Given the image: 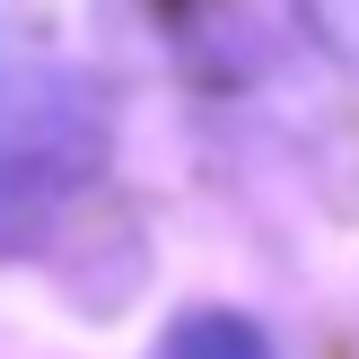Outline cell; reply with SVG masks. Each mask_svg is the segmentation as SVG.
<instances>
[{"mask_svg":"<svg viewBox=\"0 0 359 359\" xmlns=\"http://www.w3.org/2000/svg\"><path fill=\"white\" fill-rule=\"evenodd\" d=\"M105 167V105L79 70H0V255L35 245Z\"/></svg>","mask_w":359,"mask_h":359,"instance_id":"1","label":"cell"},{"mask_svg":"<svg viewBox=\"0 0 359 359\" xmlns=\"http://www.w3.org/2000/svg\"><path fill=\"white\" fill-rule=\"evenodd\" d=\"M167 359H272V351H263V333L237 325V316H193L167 342Z\"/></svg>","mask_w":359,"mask_h":359,"instance_id":"2","label":"cell"},{"mask_svg":"<svg viewBox=\"0 0 359 359\" xmlns=\"http://www.w3.org/2000/svg\"><path fill=\"white\" fill-rule=\"evenodd\" d=\"M298 9H307V27L325 35L342 62H359V0H298Z\"/></svg>","mask_w":359,"mask_h":359,"instance_id":"3","label":"cell"}]
</instances>
